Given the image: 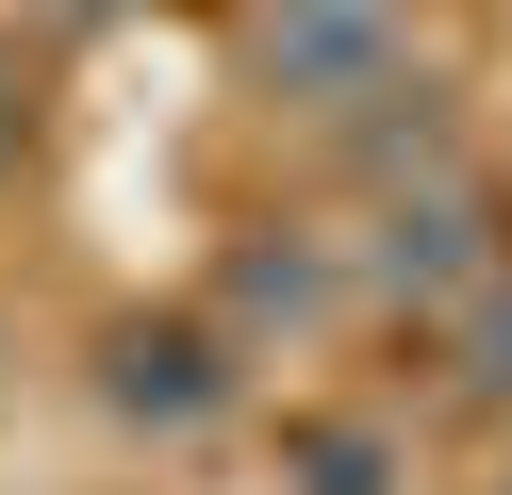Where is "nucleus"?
Returning a JSON list of instances; mask_svg holds the SVG:
<instances>
[{"mask_svg":"<svg viewBox=\"0 0 512 495\" xmlns=\"http://www.w3.org/2000/svg\"><path fill=\"white\" fill-rule=\"evenodd\" d=\"M496 495H512V462H496Z\"/></svg>","mask_w":512,"mask_h":495,"instance_id":"nucleus-7","label":"nucleus"},{"mask_svg":"<svg viewBox=\"0 0 512 495\" xmlns=\"http://www.w3.org/2000/svg\"><path fill=\"white\" fill-rule=\"evenodd\" d=\"M248 66L298 116H364V99H413V17L397 0H265L248 17Z\"/></svg>","mask_w":512,"mask_h":495,"instance_id":"nucleus-1","label":"nucleus"},{"mask_svg":"<svg viewBox=\"0 0 512 495\" xmlns=\"http://www.w3.org/2000/svg\"><path fill=\"white\" fill-rule=\"evenodd\" d=\"M100 396H116V413H149V429H199L215 396H232V330H199V314H166V330H116Z\"/></svg>","mask_w":512,"mask_h":495,"instance_id":"nucleus-2","label":"nucleus"},{"mask_svg":"<svg viewBox=\"0 0 512 495\" xmlns=\"http://www.w3.org/2000/svg\"><path fill=\"white\" fill-rule=\"evenodd\" d=\"M34 17H100V0H34Z\"/></svg>","mask_w":512,"mask_h":495,"instance_id":"nucleus-6","label":"nucleus"},{"mask_svg":"<svg viewBox=\"0 0 512 495\" xmlns=\"http://www.w3.org/2000/svg\"><path fill=\"white\" fill-rule=\"evenodd\" d=\"M314 297H331V248H248L232 264V314H281V330H298Z\"/></svg>","mask_w":512,"mask_h":495,"instance_id":"nucleus-4","label":"nucleus"},{"mask_svg":"<svg viewBox=\"0 0 512 495\" xmlns=\"http://www.w3.org/2000/svg\"><path fill=\"white\" fill-rule=\"evenodd\" d=\"M463 198H397V215H380V281H463Z\"/></svg>","mask_w":512,"mask_h":495,"instance_id":"nucleus-3","label":"nucleus"},{"mask_svg":"<svg viewBox=\"0 0 512 495\" xmlns=\"http://www.w3.org/2000/svg\"><path fill=\"white\" fill-rule=\"evenodd\" d=\"M463 396H496V413H512V264L463 297Z\"/></svg>","mask_w":512,"mask_h":495,"instance_id":"nucleus-5","label":"nucleus"}]
</instances>
